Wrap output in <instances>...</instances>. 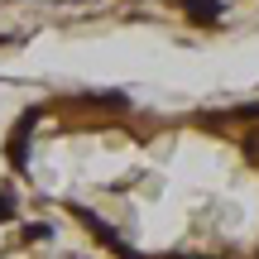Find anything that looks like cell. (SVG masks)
Returning <instances> with one entry per match:
<instances>
[{
	"label": "cell",
	"mask_w": 259,
	"mask_h": 259,
	"mask_svg": "<svg viewBox=\"0 0 259 259\" xmlns=\"http://www.w3.org/2000/svg\"><path fill=\"white\" fill-rule=\"evenodd\" d=\"M29 125H34V115H24V120H19V130L10 135V144H5V154H10V163H15V168L29 163Z\"/></svg>",
	"instance_id": "1"
},
{
	"label": "cell",
	"mask_w": 259,
	"mask_h": 259,
	"mask_svg": "<svg viewBox=\"0 0 259 259\" xmlns=\"http://www.w3.org/2000/svg\"><path fill=\"white\" fill-rule=\"evenodd\" d=\"M183 10H192L187 15L192 24H221V15H226L221 0H183Z\"/></svg>",
	"instance_id": "2"
},
{
	"label": "cell",
	"mask_w": 259,
	"mask_h": 259,
	"mask_svg": "<svg viewBox=\"0 0 259 259\" xmlns=\"http://www.w3.org/2000/svg\"><path fill=\"white\" fill-rule=\"evenodd\" d=\"M0 221H15V202L10 197H0Z\"/></svg>",
	"instance_id": "3"
}]
</instances>
